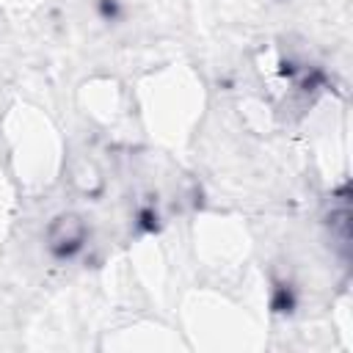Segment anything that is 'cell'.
<instances>
[{"label": "cell", "mask_w": 353, "mask_h": 353, "mask_svg": "<svg viewBox=\"0 0 353 353\" xmlns=\"http://www.w3.org/2000/svg\"><path fill=\"white\" fill-rule=\"evenodd\" d=\"M44 243H47V251L58 262H66V259L77 256L85 248L88 226L77 212H61L50 221V226L44 232Z\"/></svg>", "instance_id": "cell-1"}, {"label": "cell", "mask_w": 353, "mask_h": 353, "mask_svg": "<svg viewBox=\"0 0 353 353\" xmlns=\"http://www.w3.org/2000/svg\"><path fill=\"white\" fill-rule=\"evenodd\" d=\"M325 223L331 232V243H336L342 256H347V251H350V193H347V188H342L331 199V210H328Z\"/></svg>", "instance_id": "cell-2"}, {"label": "cell", "mask_w": 353, "mask_h": 353, "mask_svg": "<svg viewBox=\"0 0 353 353\" xmlns=\"http://www.w3.org/2000/svg\"><path fill=\"white\" fill-rule=\"evenodd\" d=\"M292 306H295V298H292L290 284H279L276 298H273V309L276 312H292Z\"/></svg>", "instance_id": "cell-3"}, {"label": "cell", "mask_w": 353, "mask_h": 353, "mask_svg": "<svg viewBox=\"0 0 353 353\" xmlns=\"http://www.w3.org/2000/svg\"><path fill=\"white\" fill-rule=\"evenodd\" d=\"M99 14H102V19L116 22V19L121 17V6H119V0H99Z\"/></svg>", "instance_id": "cell-4"}]
</instances>
